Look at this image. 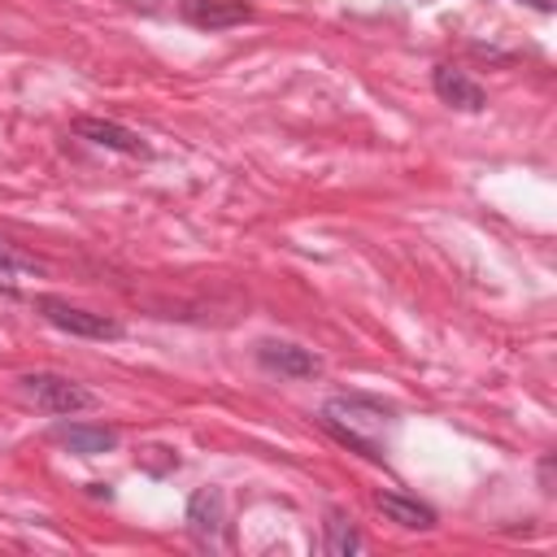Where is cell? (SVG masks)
Segmentation results:
<instances>
[{
  "label": "cell",
  "instance_id": "cell-1",
  "mask_svg": "<svg viewBox=\"0 0 557 557\" xmlns=\"http://www.w3.org/2000/svg\"><path fill=\"white\" fill-rule=\"evenodd\" d=\"M318 422L339 440L348 444L352 453L370 457V461H387V448H392V431H396V409L383 405L379 396H366V392H335L322 409H318Z\"/></svg>",
  "mask_w": 557,
  "mask_h": 557
},
{
  "label": "cell",
  "instance_id": "cell-2",
  "mask_svg": "<svg viewBox=\"0 0 557 557\" xmlns=\"http://www.w3.org/2000/svg\"><path fill=\"white\" fill-rule=\"evenodd\" d=\"M17 387H22V396H26L35 409H44V413H52V418H70V413H78V409H91V405H96V396H91L83 383L65 379V374H52V370L22 374V379H17Z\"/></svg>",
  "mask_w": 557,
  "mask_h": 557
},
{
  "label": "cell",
  "instance_id": "cell-3",
  "mask_svg": "<svg viewBox=\"0 0 557 557\" xmlns=\"http://www.w3.org/2000/svg\"><path fill=\"white\" fill-rule=\"evenodd\" d=\"M35 309H39V318H44L48 326H57V331H65V335H78V339H122V335H126V326H122L117 318L78 309V305L61 300V296H35Z\"/></svg>",
  "mask_w": 557,
  "mask_h": 557
},
{
  "label": "cell",
  "instance_id": "cell-4",
  "mask_svg": "<svg viewBox=\"0 0 557 557\" xmlns=\"http://www.w3.org/2000/svg\"><path fill=\"white\" fill-rule=\"evenodd\" d=\"M222 527H226V496H222V487H196L191 500H187V531L200 544L218 548L222 544Z\"/></svg>",
  "mask_w": 557,
  "mask_h": 557
},
{
  "label": "cell",
  "instance_id": "cell-5",
  "mask_svg": "<svg viewBox=\"0 0 557 557\" xmlns=\"http://www.w3.org/2000/svg\"><path fill=\"white\" fill-rule=\"evenodd\" d=\"M257 361L270 374H283V379H313V374H322V361L309 348L287 344V339H261L257 344Z\"/></svg>",
  "mask_w": 557,
  "mask_h": 557
},
{
  "label": "cell",
  "instance_id": "cell-6",
  "mask_svg": "<svg viewBox=\"0 0 557 557\" xmlns=\"http://www.w3.org/2000/svg\"><path fill=\"white\" fill-rule=\"evenodd\" d=\"M431 87H435V96H440L444 104H453V109H461V113L487 109V91H483L466 70H457V65H435V70H431Z\"/></svg>",
  "mask_w": 557,
  "mask_h": 557
},
{
  "label": "cell",
  "instance_id": "cell-7",
  "mask_svg": "<svg viewBox=\"0 0 557 557\" xmlns=\"http://www.w3.org/2000/svg\"><path fill=\"white\" fill-rule=\"evenodd\" d=\"M74 135H83V139L96 144V148L126 152V157H152V148L139 139V131H131V126H122V122H109V117H78V122H74Z\"/></svg>",
  "mask_w": 557,
  "mask_h": 557
},
{
  "label": "cell",
  "instance_id": "cell-8",
  "mask_svg": "<svg viewBox=\"0 0 557 557\" xmlns=\"http://www.w3.org/2000/svg\"><path fill=\"white\" fill-rule=\"evenodd\" d=\"M52 440L65 444L78 457H100V453H113L117 448V431L113 426H91V422H57L52 426Z\"/></svg>",
  "mask_w": 557,
  "mask_h": 557
},
{
  "label": "cell",
  "instance_id": "cell-9",
  "mask_svg": "<svg viewBox=\"0 0 557 557\" xmlns=\"http://www.w3.org/2000/svg\"><path fill=\"white\" fill-rule=\"evenodd\" d=\"M183 17L200 30H226L252 17V4L244 0H183Z\"/></svg>",
  "mask_w": 557,
  "mask_h": 557
},
{
  "label": "cell",
  "instance_id": "cell-10",
  "mask_svg": "<svg viewBox=\"0 0 557 557\" xmlns=\"http://www.w3.org/2000/svg\"><path fill=\"white\" fill-rule=\"evenodd\" d=\"M374 505H379V513H383L387 522H396V527H409V531H431V527H435V509L422 505V500H413V496L379 492Z\"/></svg>",
  "mask_w": 557,
  "mask_h": 557
},
{
  "label": "cell",
  "instance_id": "cell-11",
  "mask_svg": "<svg viewBox=\"0 0 557 557\" xmlns=\"http://www.w3.org/2000/svg\"><path fill=\"white\" fill-rule=\"evenodd\" d=\"M361 548V535H357V527L344 518V513H326V553L331 557H348V553H357Z\"/></svg>",
  "mask_w": 557,
  "mask_h": 557
},
{
  "label": "cell",
  "instance_id": "cell-12",
  "mask_svg": "<svg viewBox=\"0 0 557 557\" xmlns=\"http://www.w3.org/2000/svg\"><path fill=\"white\" fill-rule=\"evenodd\" d=\"M0 287H4V292L17 287V261H13L4 248H0Z\"/></svg>",
  "mask_w": 557,
  "mask_h": 557
},
{
  "label": "cell",
  "instance_id": "cell-13",
  "mask_svg": "<svg viewBox=\"0 0 557 557\" xmlns=\"http://www.w3.org/2000/svg\"><path fill=\"white\" fill-rule=\"evenodd\" d=\"M522 4H531V9H540V13H553V9H557V0H522Z\"/></svg>",
  "mask_w": 557,
  "mask_h": 557
}]
</instances>
